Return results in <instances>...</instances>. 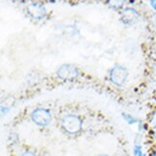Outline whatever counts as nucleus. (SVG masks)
I'll return each mask as SVG.
<instances>
[{
	"label": "nucleus",
	"mask_w": 156,
	"mask_h": 156,
	"mask_svg": "<svg viewBox=\"0 0 156 156\" xmlns=\"http://www.w3.org/2000/svg\"><path fill=\"white\" fill-rule=\"evenodd\" d=\"M98 156H109V155H107V154H99Z\"/></svg>",
	"instance_id": "dca6fc26"
},
{
	"label": "nucleus",
	"mask_w": 156,
	"mask_h": 156,
	"mask_svg": "<svg viewBox=\"0 0 156 156\" xmlns=\"http://www.w3.org/2000/svg\"><path fill=\"white\" fill-rule=\"evenodd\" d=\"M151 136H152L153 141H154L155 144H156V125H154V126L151 128Z\"/></svg>",
	"instance_id": "9b49d317"
},
{
	"label": "nucleus",
	"mask_w": 156,
	"mask_h": 156,
	"mask_svg": "<svg viewBox=\"0 0 156 156\" xmlns=\"http://www.w3.org/2000/svg\"><path fill=\"white\" fill-rule=\"evenodd\" d=\"M149 4H151L152 9L156 10V0H151V1H149Z\"/></svg>",
	"instance_id": "ddd939ff"
},
{
	"label": "nucleus",
	"mask_w": 156,
	"mask_h": 156,
	"mask_svg": "<svg viewBox=\"0 0 156 156\" xmlns=\"http://www.w3.org/2000/svg\"><path fill=\"white\" fill-rule=\"evenodd\" d=\"M122 118L124 119V121L126 122L128 124H135V123H139V121L137 119H135L134 117H132L129 114H122Z\"/></svg>",
	"instance_id": "6e6552de"
},
{
	"label": "nucleus",
	"mask_w": 156,
	"mask_h": 156,
	"mask_svg": "<svg viewBox=\"0 0 156 156\" xmlns=\"http://www.w3.org/2000/svg\"><path fill=\"white\" fill-rule=\"evenodd\" d=\"M149 156H156V147H154L149 153Z\"/></svg>",
	"instance_id": "4468645a"
},
{
	"label": "nucleus",
	"mask_w": 156,
	"mask_h": 156,
	"mask_svg": "<svg viewBox=\"0 0 156 156\" xmlns=\"http://www.w3.org/2000/svg\"><path fill=\"white\" fill-rule=\"evenodd\" d=\"M31 119L36 124L41 125V126H46V125H48L51 122L52 116L47 109L38 108V109L33 111Z\"/></svg>",
	"instance_id": "f03ea898"
},
{
	"label": "nucleus",
	"mask_w": 156,
	"mask_h": 156,
	"mask_svg": "<svg viewBox=\"0 0 156 156\" xmlns=\"http://www.w3.org/2000/svg\"><path fill=\"white\" fill-rule=\"evenodd\" d=\"M133 154L134 156H147V153L144 152L142 144L139 143H135V145L133 147Z\"/></svg>",
	"instance_id": "0eeeda50"
},
{
	"label": "nucleus",
	"mask_w": 156,
	"mask_h": 156,
	"mask_svg": "<svg viewBox=\"0 0 156 156\" xmlns=\"http://www.w3.org/2000/svg\"><path fill=\"white\" fill-rule=\"evenodd\" d=\"M28 13L36 20L44 19L46 15V11L44 5L40 3H33L28 6Z\"/></svg>",
	"instance_id": "39448f33"
},
{
	"label": "nucleus",
	"mask_w": 156,
	"mask_h": 156,
	"mask_svg": "<svg viewBox=\"0 0 156 156\" xmlns=\"http://www.w3.org/2000/svg\"><path fill=\"white\" fill-rule=\"evenodd\" d=\"M57 74L64 80H73L78 76V69L71 65H63L57 70Z\"/></svg>",
	"instance_id": "20e7f679"
},
{
	"label": "nucleus",
	"mask_w": 156,
	"mask_h": 156,
	"mask_svg": "<svg viewBox=\"0 0 156 156\" xmlns=\"http://www.w3.org/2000/svg\"><path fill=\"white\" fill-rule=\"evenodd\" d=\"M20 156H37V154H36L35 151H30V149H27V151H23V152L20 154Z\"/></svg>",
	"instance_id": "9d476101"
},
{
	"label": "nucleus",
	"mask_w": 156,
	"mask_h": 156,
	"mask_svg": "<svg viewBox=\"0 0 156 156\" xmlns=\"http://www.w3.org/2000/svg\"><path fill=\"white\" fill-rule=\"evenodd\" d=\"M1 111H2L3 114H7V113L9 112V109H8L7 107H5V108H4V107L2 106V107H1Z\"/></svg>",
	"instance_id": "2eb2a0df"
},
{
	"label": "nucleus",
	"mask_w": 156,
	"mask_h": 156,
	"mask_svg": "<svg viewBox=\"0 0 156 156\" xmlns=\"http://www.w3.org/2000/svg\"><path fill=\"white\" fill-rule=\"evenodd\" d=\"M62 126L67 133L74 135L81 130L82 122L75 115H67L62 119Z\"/></svg>",
	"instance_id": "f257e3e1"
},
{
	"label": "nucleus",
	"mask_w": 156,
	"mask_h": 156,
	"mask_svg": "<svg viewBox=\"0 0 156 156\" xmlns=\"http://www.w3.org/2000/svg\"><path fill=\"white\" fill-rule=\"evenodd\" d=\"M138 127H139V130L142 131V130H146L147 129V124L143 123L141 122H139V123H138Z\"/></svg>",
	"instance_id": "f8f14e48"
},
{
	"label": "nucleus",
	"mask_w": 156,
	"mask_h": 156,
	"mask_svg": "<svg viewBox=\"0 0 156 156\" xmlns=\"http://www.w3.org/2000/svg\"><path fill=\"white\" fill-rule=\"evenodd\" d=\"M127 76H128L127 69L122 67V66H116V67H114L110 73L111 81L118 86L122 85L124 81L126 80Z\"/></svg>",
	"instance_id": "7ed1b4c3"
},
{
	"label": "nucleus",
	"mask_w": 156,
	"mask_h": 156,
	"mask_svg": "<svg viewBox=\"0 0 156 156\" xmlns=\"http://www.w3.org/2000/svg\"><path fill=\"white\" fill-rule=\"evenodd\" d=\"M149 124H151L152 127L154 126V125H156V111H154L151 114V118H149Z\"/></svg>",
	"instance_id": "1a4fd4ad"
},
{
	"label": "nucleus",
	"mask_w": 156,
	"mask_h": 156,
	"mask_svg": "<svg viewBox=\"0 0 156 156\" xmlns=\"http://www.w3.org/2000/svg\"><path fill=\"white\" fill-rule=\"evenodd\" d=\"M139 19V14L133 8H126L122 11V21L124 24H132Z\"/></svg>",
	"instance_id": "423d86ee"
}]
</instances>
